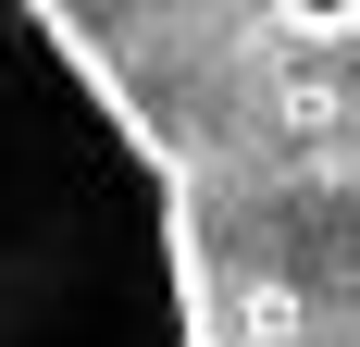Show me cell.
Instances as JSON below:
<instances>
[{"label": "cell", "instance_id": "obj_1", "mask_svg": "<svg viewBox=\"0 0 360 347\" xmlns=\"http://www.w3.org/2000/svg\"><path fill=\"white\" fill-rule=\"evenodd\" d=\"M0 347H212L186 186L63 0H0Z\"/></svg>", "mask_w": 360, "mask_h": 347}, {"label": "cell", "instance_id": "obj_2", "mask_svg": "<svg viewBox=\"0 0 360 347\" xmlns=\"http://www.w3.org/2000/svg\"><path fill=\"white\" fill-rule=\"evenodd\" d=\"M274 25L323 50V37H348V25H360V0H274Z\"/></svg>", "mask_w": 360, "mask_h": 347}]
</instances>
